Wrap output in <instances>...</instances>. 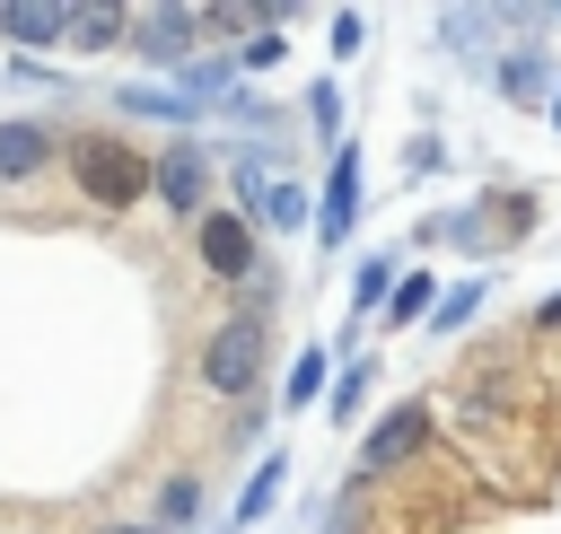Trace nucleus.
<instances>
[{
	"label": "nucleus",
	"instance_id": "f257e3e1",
	"mask_svg": "<svg viewBox=\"0 0 561 534\" xmlns=\"http://www.w3.org/2000/svg\"><path fill=\"white\" fill-rule=\"evenodd\" d=\"M70 175H79V193L114 219V210H131L140 193H149V158L131 149V140H105V131H88V140H70Z\"/></svg>",
	"mask_w": 561,
	"mask_h": 534
},
{
	"label": "nucleus",
	"instance_id": "f03ea898",
	"mask_svg": "<svg viewBox=\"0 0 561 534\" xmlns=\"http://www.w3.org/2000/svg\"><path fill=\"white\" fill-rule=\"evenodd\" d=\"M263 341H272V324H254V315H219L210 324V341H202V385L210 394H254V376H263Z\"/></svg>",
	"mask_w": 561,
	"mask_h": 534
},
{
	"label": "nucleus",
	"instance_id": "7ed1b4c3",
	"mask_svg": "<svg viewBox=\"0 0 561 534\" xmlns=\"http://www.w3.org/2000/svg\"><path fill=\"white\" fill-rule=\"evenodd\" d=\"M131 53L149 61V70H184L193 53H202V9H175V0H158V9H131Z\"/></svg>",
	"mask_w": 561,
	"mask_h": 534
},
{
	"label": "nucleus",
	"instance_id": "20e7f679",
	"mask_svg": "<svg viewBox=\"0 0 561 534\" xmlns=\"http://www.w3.org/2000/svg\"><path fill=\"white\" fill-rule=\"evenodd\" d=\"M149 193H158V201H167V210L193 228V219L210 210V149H202V140L158 149V158H149Z\"/></svg>",
	"mask_w": 561,
	"mask_h": 534
},
{
	"label": "nucleus",
	"instance_id": "39448f33",
	"mask_svg": "<svg viewBox=\"0 0 561 534\" xmlns=\"http://www.w3.org/2000/svg\"><path fill=\"white\" fill-rule=\"evenodd\" d=\"M193 254H202L210 280H245V271L263 263V236H254V219H237V210H202V219H193Z\"/></svg>",
	"mask_w": 561,
	"mask_h": 534
},
{
	"label": "nucleus",
	"instance_id": "423d86ee",
	"mask_svg": "<svg viewBox=\"0 0 561 534\" xmlns=\"http://www.w3.org/2000/svg\"><path fill=\"white\" fill-rule=\"evenodd\" d=\"M359 149L342 140L333 158H324V193H316V245H351V228H359Z\"/></svg>",
	"mask_w": 561,
	"mask_h": 534
},
{
	"label": "nucleus",
	"instance_id": "0eeeda50",
	"mask_svg": "<svg viewBox=\"0 0 561 534\" xmlns=\"http://www.w3.org/2000/svg\"><path fill=\"white\" fill-rule=\"evenodd\" d=\"M430 446V403H394L386 420H368V438H359V473H394V464H412Z\"/></svg>",
	"mask_w": 561,
	"mask_h": 534
},
{
	"label": "nucleus",
	"instance_id": "6e6552de",
	"mask_svg": "<svg viewBox=\"0 0 561 534\" xmlns=\"http://www.w3.org/2000/svg\"><path fill=\"white\" fill-rule=\"evenodd\" d=\"M491 88L508 96V105H552V88H561V70H552V53L526 35V44H508L500 61H491Z\"/></svg>",
	"mask_w": 561,
	"mask_h": 534
},
{
	"label": "nucleus",
	"instance_id": "1a4fd4ad",
	"mask_svg": "<svg viewBox=\"0 0 561 534\" xmlns=\"http://www.w3.org/2000/svg\"><path fill=\"white\" fill-rule=\"evenodd\" d=\"M53 158V131L35 114H0V184H35Z\"/></svg>",
	"mask_w": 561,
	"mask_h": 534
},
{
	"label": "nucleus",
	"instance_id": "9d476101",
	"mask_svg": "<svg viewBox=\"0 0 561 534\" xmlns=\"http://www.w3.org/2000/svg\"><path fill=\"white\" fill-rule=\"evenodd\" d=\"M0 35L9 44H70V0H0Z\"/></svg>",
	"mask_w": 561,
	"mask_h": 534
},
{
	"label": "nucleus",
	"instance_id": "9b49d317",
	"mask_svg": "<svg viewBox=\"0 0 561 534\" xmlns=\"http://www.w3.org/2000/svg\"><path fill=\"white\" fill-rule=\"evenodd\" d=\"M114 114H149V123H202V105H184L167 79H131V88H114Z\"/></svg>",
	"mask_w": 561,
	"mask_h": 534
},
{
	"label": "nucleus",
	"instance_id": "f8f14e48",
	"mask_svg": "<svg viewBox=\"0 0 561 534\" xmlns=\"http://www.w3.org/2000/svg\"><path fill=\"white\" fill-rule=\"evenodd\" d=\"M316 219V201H307V184H289V175H272V193H263V210H254V236H298Z\"/></svg>",
	"mask_w": 561,
	"mask_h": 534
},
{
	"label": "nucleus",
	"instance_id": "ddd939ff",
	"mask_svg": "<svg viewBox=\"0 0 561 534\" xmlns=\"http://www.w3.org/2000/svg\"><path fill=\"white\" fill-rule=\"evenodd\" d=\"M394 280H403V254H394V245H386V254H368V263L351 271V324H368V315L394 298Z\"/></svg>",
	"mask_w": 561,
	"mask_h": 534
},
{
	"label": "nucleus",
	"instance_id": "4468645a",
	"mask_svg": "<svg viewBox=\"0 0 561 534\" xmlns=\"http://www.w3.org/2000/svg\"><path fill=\"white\" fill-rule=\"evenodd\" d=\"M272 158H280V149H237V166H228V210H237V219L263 210V193H272Z\"/></svg>",
	"mask_w": 561,
	"mask_h": 534
},
{
	"label": "nucleus",
	"instance_id": "2eb2a0df",
	"mask_svg": "<svg viewBox=\"0 0 561 534\" xmlns=\"http://www.w3.org/2000/svg\"><path fill=\"white\" fill-rule=\"evenodd\" d=\"M280 481H289V455H280V446H272V455H263V464H254V473H245V490H237V508H228V525H237V534H245V525H254V516H263V508H272V499H280Z\"/></svg>",
	"mask_w": 561,
	"mask_h": 534
},
{
	"label": "nucleus",
	"instance_id": "dca6fc26",
	"mask_svg": "<svg viewBox=\"0 0 561 534\" xmlns=\"http://www.w3.org/2000/svg\"><path fill=\"white\" fill-rule=\"evenodd\" d=\"M70 44H79V53L131 44V9H123V0H105V9H70Z\"/></svg>",
	"mask_w": 561,
	"mask_h": 534
},
{
	"label": "nucleus",
	"instance_id": "f3484780",
	"mask_svg": "<svg viewBox=\"0 0 561 534\" xmlns=\"http://www.w3.org/2000/svg\"><path fill=\"white\" fill-rule=\"evenodd\" d=\"M324 385H333V350H324V341H307V350L289 359V385H280V411H307V403H316Z\"/></svg>",
	"mask_w": 561,
	"mask_h": 534
},
{
	"label": "nucleus",
	"instance_id": "a211bd4d",
	"mask_svg": "<svg viewBox=\"0 0 561 534\" xmlns=\"http://www.w3.org/2000/svg\"><path fill=\"white\" fill-rule=\"evenodd\" d=\"M491 26H500V9H447V18H438V44L465 53V61H482V53H491V44H482Z\"/></svg>",
	"mask_w": 561,
	"mask_h": 534
},
{
	"label": "nucleus",
	"instance_id": "6ab92c4d",
	"mask_svg": "<svg viewBox=\"0 0 561 534\" xmlns=\"http://www.w3.org/2000/svg\"><path fill=\"white\" fill-rule=\"evenodd\" d=\"M210 114H228V123H237V131H280V105H272V96H263V88H228V96H219V105H210Z\"/></svg>",
	"mask_w": 561,
	"mask_h": 534
},
{
	"label": "nucleus",
	"instance_id": "aec40b11",
	"mask_svg": "<svg viewBox=\"0 0 561 534\" xmlns=\"http://www.w3.org/2000/svg\"><path fill=\"white\" fill-rule=\"evenodd\" d=\"M298 114L316 123V140H324V158H333V149H342V88H333V79H316V88L298 96Z\"/></svg>",
	"mask_w": 561,
	"mask_h": 534
},
{
	"label": "nucleus",
	"instance_id": "412c9836",
	"mask_svg": "<svg viewBox=\"0 0 561 534\" xmlns=\"http://www.w3.org/2000/svg\"><path fill=\"white\" fill-rule=\"evenodd\" d=\"M368 385H377V359H351L333 385H324V403H333V420H359L368 411Z\"/></svg>",
	"mask_w": 561,
	"mask_h": 534
},
{
	"label": "nucleus",
	"instance_id": "4be33fe9",
	"mask_svg": "<svg viewBox=\"0 0 561 534\" xmlns=\"http://www.w3.org/2000/svg\"><path fill=\"white\" fill-rule=\"evenodd\" d=\"M193 516H202V481H193V473H175V481L158 490V516H149V525H158V534H184Z\"/></svg>",
	"mask_w": 561,
	"mask_h": 534
},
{
	"label": "nucleus",
	"instance_id": "5701e85b",
	"mask_svg": "<svg viewBox=\"0 0 561 534\" xmlns=\"http://www.w3.org/2000/svg\"><path fill=\"white\" fill-rule=\"evenodd\" d=\"M430 306H438V280H430V271H403L394 298H386V324H421Z\"/></svg>",
	"mask_w": 561,
	"mask_h": 534
},
{
	"label": "nucleus",
	"instance_id": "b1692460",
	"mask_svg": "<svg viewBox=\"0 0 561 534\" xmlns=\"http://www.w3.org/2000/svg\"><path fill=\"white\" fill-rule=\"evenodd\" d=\"M482 315V280H456V289H438V306H430V333H465Z\"/></svg>",
	"mask_w": 561,
	"mask_h": 534
},
{
	"label": "nucleus",
	"instance_id": "393cba45",
	"mask_svg": "<svg viewBox=\"0 0 561 534\" xmlns=\"http://www.w3.org/2000/svg\"><path fill=\"white\" fill-rule=\"evenodd\" d=\"M228 61H237V70H280V61H289V35H280V26H263V35L228 44Z\"/></svg>",
	"mask_w": 561,
	"mask_h": 534
},
{
	"label": "nucleus",
	"instance_id": "a878e982",
	"mask_svg": "<svg viewBox=\"0 0 561 534\" xmlns=\"http://www.w3.org/2000/svg\"><path fill=\"white\" fill-rule=\"evenodd\" d=\"M482 219L508 228V236H526V228H535V193H508V184H500V193H482Z\"/></svg>",
	"mask_w": 561,
	"mask_h": 534
},
{
	"label": "nucleus",
	"instance_id": "bb28decb",
	"mask_svg": "<svg viewBox=\"0 0 561 534\" xmlns=\"http://www.w3.org/2000/svg\"><path fill=\"white\" fill-rule=\"evenodd\" d=\"M237 289H245V306H237V315H254V324H272V306H280V271H272V254H263V263H254V271H245Z\"/></svg>",
	"mask_w": 561,
	"mask_h": 534
},
{
	"label": "nucleus",
	"instance_id": "cd10ccee",
	"mask_svg": "<svg viewBox=\"0 0 561 534\" xmlns=\"http://www.w3.org/2000/svg\"><path fill=\"white\" fill-rule=\"evenodd\" d=\"M359 44H368V18H359V9H333V53H342V61H351V53H359Z\"/></svg>",
	"mask_w": 561,
	"mask_h": 534
},
{
	"label": "nucleus",
	"instance_id": "c85d7f7f",
	"mask_svg": "<svg viewBox=\"0 0 561 534\" xmlns=\"http://www.w3.org/2000/svg\"><path fill=\"white\" fill-rule=\"evenodd\" d=\"M438 158H447V149H438V140H430V131H421V140H412V149H403V166H412V175H438Z\"/></svg>",
	"mask_w": 561,
	"mask_h": 534
},
{
	"label": "nucleus",
	"instance_id": "c756f323",
	"mask_svg": "<svg viewBox=\"0 0 561 534\" xmlns=\"http://www.w3.org/2000/svg\"><path fill=\"white\" fill-rule=\"evenodd\" d=\"M526 324H535L543 341H561V289H552V298H535V315H526Z\"/></svg>",
	"mask_w": 561,
	"mask_h": 534
},
{
	"label": "nucleus",
	"instance_id": "7c9ffc66",
	"mask_svg": "<svg viewBox=\"0 0 561 534\" xmlns=\"http://www.w3.org/2000/svg\"><path fill=\"white\" fill-rule=\"evenodd\" d=\"M105 534H158V525H105Z\"/></svg>",
	"mask_w": 561,
	"mask_h": 534
},
{
	"label": "nucleus",
	"instance_id": "2f4dec72",
	"mask_svg": "<svg viewBox=\"0 0 561 534\" xmlns=\"http://www.w3.org/2000/svg\"><path fill=\"white\" fill-rule=\"evenodd\" d=\"M552 131H561V88H552Z\"/></svg>",
	"mask_w": 561,
	"mask_h": 534
}]
</instances>
